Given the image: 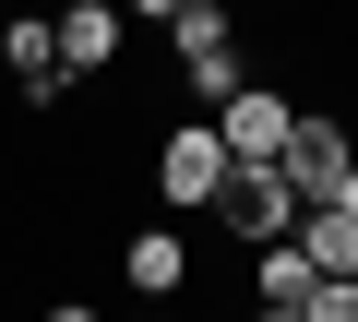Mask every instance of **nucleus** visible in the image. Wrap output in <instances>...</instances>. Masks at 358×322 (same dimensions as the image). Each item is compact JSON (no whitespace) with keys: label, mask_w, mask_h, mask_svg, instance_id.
I'll return each instance as SVG.
<instances>
[{"label":"nucleus","mask_w":358,"mask_h":322,"mask_svg":"<svg viewBox=\"0 0 358 322\" xmlns=\"http://www.w3.org/2000/svg\"><path fill=\"white\" fill-rule=\"evenodd\" d=\"M167 36H179V72H192V96H203V108L251 84V60H239V13H227V0H179Z\"/></svg>","instance_id":"obj_1"},{"label":"nucleus","mask_w":358,"mask_h":322,"mask_svg":"<svg viewBox=\"0 0 358 322\" xmlns=\"http://www.w3.org/2000/svg\"><path fill=\"white\" fill-rule=\"evenodd\" d=\"M275 180H287L299 203H358V143H346V119H299V131L275 143Z\"/></svg>","instance_id":"obj_2"},{"label":"nucleus","mask_w":358,"mask_h":322,"mask_svg":"<svg viewBox=\"0 0 358 322\" xmlns=\"http://www.w3.org/2000/svg\"><path fill=\"white\" fill-rule=\"evenodd\" d=\"M215 180H227L215 119H179V131L155 143V203H167V215H203V203H215Z\"/></svg>","instance_id":"obj_3"},{"label":"nucleus","mask_w":358,"mask_h":322,"mask_svg":"<svg viewBox=\"0 0 358 322\" xmlns=\"http://www.w3.org/2000/svg\"><path fill=\"white\" fill-rule=\"evenodd\" d=\"M203 119H215V143H227V168H275V143L299 131V108H287L275 84H239V96H215Z\"/></svg>","instance_id":"obj_4"},{"label":"nucleus","mask_w":358,"mask_h":322,"mask_svg":"<svg viewBox=\"0 0 358 322\" xmlns=\"http://www.w3.org/2000/svg\"><path fill=\"white\" fill-rule=\"evenodd\" d=\"M215 227L263 251V239H287V227H299V191H287L275 168H227V180H215Z\"/></svg>","instance_id":"obj_5"},{"label":"nucleus","mask_w":358,"mask_h":322,"mask_svg":"<svg viewBox=\"0 0 358 322\" xmlns=\"http://www.w3.org/2000/svg\"><path fill=\"white\" fill-rule=\"evenodd\" d=\"M0 72L24 84V108H60V96H72V60H60V24H48V13H13V24H0Z\"/></svg>","instance_id":"obj_6"},{"label":"nucleus","mask_w":358,"mask_h":322,"mask_svg":"<svg viewBox=\"0 0 358 322\" xmlns=\"http://www.w3.org/2000/svg\"><path fill=\"white\" fill-rule=\"evenodd\" d=\"M60 60H72V84L84 72H120V0H60Z\"/></svg>","instance_id":"obj_7"},{"label":"nucleus","mask_w":358,"mask_h":322,"mask_svg":"<svg viewBox=\"0 0 358 322\" xmlns=\"http://www.w3.org/2000/svg\"><path fill=\"white\" fill-rule=\"evenodd\" d=\"M120 275H131V298H179V286H192V239H179V227H131L120 239Z\"/></svg>","instance_id":"obj_8"},{"label":"nucleus","mask_w":358,"mask_h":322,"mask_svg":"<svg viewBox=\"0 0 358 322\" xmlns=\"http://www.w3.org/2000/svg\"><path fill=\"white\" fill-rule=\"evenodd\" d=\"M287 239L310 251V275H358V203H299Z\"/></svg>","instance_id":"obj_9"},{"label":"nucleus","mask_w":358,"mask_h":322,"mask_svg":"<svg viewBox=\"0 0 358 322\" xmlns=\"http://www.w3.org/2000/svg\"><path fill=\"white\" fill-rule=\"evenodd\" d=\"M251 298L299 310V298H310V251H299V239H263V251H251Z\"/></svg>","instance_id":"obj_10"},{"label":"nucleus","mask_w":358,"mask_h":322,"mask_svg":"<svg viewBox=\"0 0 358 322\" xmlns=\"http://www.w3.org/2000/svg\"><path fill=\"white\" fill-rule=\"evenodd\" d=\"M299 322H358V275H310V298H299Z\"/></svg>","instance_id":"obj_11"},{"label":"nucleus","mask_w":358,"mask_h":322,"mask_svg":"<svg viewBox=\"0 0 358 322\" xmlns=\"http://www.w3.org/2000/svg\"><path fill=\"white\" fill-rule=\"evenodd\" d=\"M179 13V0H120V24H167Z\"/></svg>","instance_id":"obj_12"},{"label":"nucleus","mask_w":358,"mask_h":322,"mask_svg":"<svg viewBox=\"0 0 358 322\" xmlns=\"http://www.w3.org/2000/svg\"><path fill=\"white\" fill-rule=\"evenodd\" d=\"M48 322H96V310H84V298H60V310H48Z\"/></svg>","instance_id":"obj_13"},{"label":"nucleus","mask_w":358,"mask_h":322,"mask_svg":"<svg viewBox=\"0 0 358 322\" xmlns=\"http://www.w3.org/2000/svg\"><path fill=\"white\" fill-rule=\"evenodd\" d=\"M251 322H299V310H275V298H263V310H251Z\"/></svg>","instance_id":"obj_14"}]
</instances>
